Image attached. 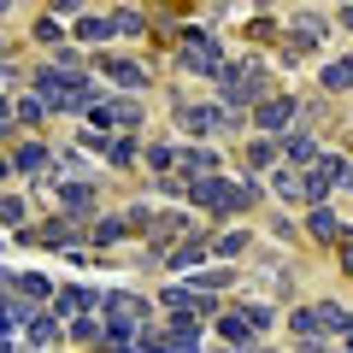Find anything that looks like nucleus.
Listing matches in <instances>:
<instances>
[{
	"instance_id": "nucleus-1",
	"label": "nucleus",
	"mask_w": 353,
	"mask_h": 353,
	"mask_svg": "<svg viewBox=\"0 0 353 353\" xmlns=\"http://www.w3.org/2000/svg\"><path fill=\"white\" fill-rule=\"evenodd\" d=\"M41 88H48L59 106H77V101H88V88H77V77H41Z\"/></svg>"
}]
</instances>
